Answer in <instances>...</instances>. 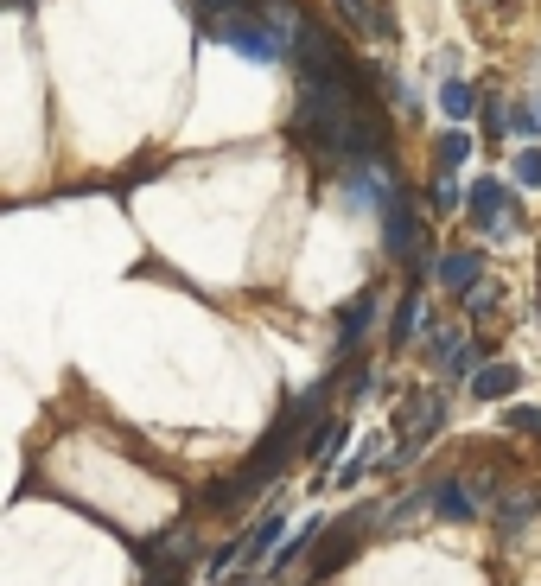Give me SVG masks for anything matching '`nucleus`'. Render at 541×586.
Returning a JSON list of instances; mask_svg holds the SVG:
<instances>
[{
	"mask_svg": "<svg viewBox=\"0 0 541 586\" xmlns=\"http://www.w3.org/2000/svg\"><path fill=\"white\" fill-rule=\"evenodd\" d=\"M344 440H351V427H344V421H325V427H319V465L338 459V453H344Z\"/></svg>",
	"mask_w": 541,
	"mask_h": 586,
	"instance_id": "obj_15",
	"label": "nucleus"
},
{
	"mask_svg": "<svg viewBox=\"0 0 541 586\" xmlns=\"http://www.w3.org/2000/svg\"><path fill=\"white\" fill-rule=\"evenodd\" d=\"M331 7H338V20L351 32H370V39H382V45L395 39V13L376 7V0H331Z\"/></svg>",
	"mask_w": 541,
	"mask_h": 586,
	"instance_id": "obj_6",
	"label": "nucleus"
},
{
	"mask_svg": "<svg viewBox=\"0 0 541 586\" xmlns=\"http://www.w3.org/2000/svg\"><path fill=\"white\" fill-rule=\"evenodd\" d=\"M370 319H376V287H363L357 300L338 306V351H351V344L370 332Z\"/></svg>",
	"mask_w": 541,
	"mask_h": 586,
	"instance_id": "obj_7",
	"label": "nucleus"
},
{
	"mask_svg": "<svg viewBox=\"0 0 541 586\" xmlns=\"http://www.w3.org/2000/svg\"><path fill=\"white\" fill-rule=\"evenodd\" d=\"M459 128H465V122H459ZM459 128L440 134V147H433V166H440V179H452V166L471 160V134H459Z\"/></svg>",
	"mask_w": 541,
	"mask_h": 586,
	"instance_id": "obj_12",
	"label": "nucleus"
},
{
	"mask_svg": "<svg viewBox=\"0 0 541 586\" xmlns=\"http://www.w3.org/2000/svg\"><path fill=\"white\" fill-rule=\"evenodd\" d=\"M281 536H287V516H268V523L242 542V561H274V555H281Z\"/></svg>",
	"mask_w": 541,
	"mask_h": 586,
	"instance_id": "obj_11",
	"label": "nucleus"
},
{
	"mask_svg": "<svg viewBox=\"0 0 541 586\" xmlns=\"http://www.w3.org/2000/svg\"><path fill=\"white\" fill-rule=\"evenodd\" d=\"M516 185H529V192H541V147H522L516 153V172H510Z\"/></svg>",
	"mask_w": 541,
	"mask_h": 586,
	"instance_id": "obj_16",
	"label": "nucleus"
},
{
	"mask_svg": "<svg viewBox=\"0 0 541 586\" xmlns=\"http://www.w3.org/2000/svg\"><path fill=\"white\" fill-rule=\"evenodd\" d=\"M440 109L452 115V122H465V115L478 109V90H471L465 77H446V83H440Z\"/></svg>",
	"mask_w": 541,
	"mask_h": 586,
	"instance_id": "obj_13",
	"label": "nucleus"
},
{
	"mask_svg": "<svg viewBox=\"0 0 541 586\" xmlns=\"http://www.w3.org/2000/svg\"><path fill=\"white\" fill-rule=\"evenodd\" d=\"M433 274H440L446 293L471 300V293H478V281H484V255H478V249H446L440 262H433Z\"/></svg>",
	"mask_w": 541,
	"mask_h": 586,
	"instance_id": "obj_5",
	"label": "nucleus"
},
{
	"mask_svg": "<svg viewBox=\"0 0 541 586\" xmlns=\"http://www.w3.org/2000/svg\"><path fill=\"white\" fill-rule=\"evenodd\" d=\"M465 211L478 217V230H484V236H497V243H510V236L522 230V211L510 204L503 179H478V185L465 192Z\"/></svg>",
	"mask_w": 541,
	"mask_h": 586,
	"instance_id": "obj_3",
	"label": "nucleus"
},
{
	"mask_svg": "<svg viewBox=\"0 0 541 586\" xmlns=\"http://www.w3.org/2000/svg\"><path fill=\"white\" fill-rule=\"evenodd\" d=\"M440 421H446V408H440V395H408V402L395 408V427H401V446L389 453V465H408L421 446L440 434Z\"/></svg>",
	"mask_w": 541,
	"mask_h": 586,
	"instance_id": "obj_2",
	"label": "nucleus"
},
{
	"mask_svg": "<svg viewBox=\"0 0 541 586\" xmlns=\"http://www.w3.org/2000/svg\"><path fill=\"white\" fill-rule=\"evenodd\" d=\"M433 510L452 516V523H465V516L478 510V497L465 491V478H440V485H433Z\"/></svg>",
	"mask_w": 541,
	"mask_h": 586,
	"instance_id": "obj_10",
	"label": "nucleus"
},
{
	"mask_svg": "<svg viewBox=\"0 0 541 586\" xmlns=\"http://www.w3.org/2000/svg\"><path fill=\"white\" fill-rule=\"evenodd\" d=\"M516 383H522L516 364H478V376H471V395H478V402H510Z\"/></svg>",
	"mask_w": 541,
	"mask_h": 586,
	"instance_id": "obj_8",
	"label": "nucleus"
},
{
	"mask_svg": "<svg viewBox=\"0 0 541 586\" xmlns=\"http://www.w3.org/2000/svg\"><path fill=\"white\" fill-rule=\"evenodd\" d=\"M535 109H541V96H535Z\"/></svg>",
	"mask_w": 541,
	"mask_h": 586,
	"instance_id": "obj_21",
	"label": "nucleus"
},
{
	"mask_svg": "<svg viewBox=\"0 0 541 586\" xmlns=\"http://www.w3.org/2000/svg\"><path fill=\"white\" fill-rule=\"evenodd\" d=\"M510 134H522V141H535V134H541V109H535V102H516V109H510Z\"/></svg>",
	"mask_w": 541,
	"mask_h": 586,
	"instance_id": "obj_18",
	"label": "nucleus"
},
{
	"mask_svg": "<svg viewBox=\"0 0 541 586\" xmlns=\"http://www.w3.org/2000/svg\"><path fill=\"white\" fill-rule=\"evenodd\" d=\"M204 39L230 45V51H242V58H255V64H281L287 58L281 26L268 20V0H261V7H242V13H223V20H204Z\"/></svg>",
	"mask_w": 541,
	"mask_h": 586,
	"instance_id": "obj_1",
	"label": "nucleus"
},
{
	"mask_svg": "<svg viewBox=\"0 0 541 586\" xmlns=\"http://www.w3.org/2000/svg\"><path fill=\"white\" fill-rule=\"evenodd\" d=\"M529 516H535V497H503V504H497L503 536H522V529H529Z\"/></svg>",
	"mask_w": 541,
	"mask_h": 586,
	"instance_id": "obj_14",
	"label": "nucleus"
},
{
	"mask_svg": "<svg viewBox=\"0 0 541 586\" xmlns=\"http://www.w3.org/2000/svg\"><path fill=\"white\" fill-rule=\"evenodd\" d=\"M452 351H459V332H452V325H427V357L433 364H446Z\"/></svg>",
	"mask_w": 541,
	"mask_h": 586,
	"instance_id": "obj_17",
	"label": "nucleus"
},
{
	"mask_svg": "<svg viewBox=\"0 0 541 586\" xmlns=\"http://www.w3.org/2000/svg\"><path fill=\"white\" fill-rule=\"evenodd\" d=\"M382 255H389V262H408V268L427 262V230H421V217H414L408 192L382 211Z\"/></svg>",
	"mask_w": 541,
	"mask_h": 586,
	"instance_id": "obj_4",
	"label": "nucleus"
},
{
	"mask_svg": "<svg viewBox=\"0 0 541 586\" xmlns=\"http://www.w3.org/2000/svg\"><path fill=\"white\" fill-rule=\"evenodd\" d=\"M408 338H421V287L401 293V306L389 319V344H395V351H408Z\"/></svg>",
	"mask_w": 541,
	"mask_h": 586,
	"instance_id": "obj_9",
	"label": "nucleus"
},
{
	"mask_svg": "<svg viewBox=\"0 0 541 586\" xmlns=\"http://www.w3.org/2000/svg\"><path fill=\"white\" fill-rule=\"evenodd\" d=\"M433 204H440V211H452V204H459V185H452V179H440V192H433Z\"/></svg>",
	"mask_w": 541,
	"mask_h": 586,
	"instance_id": "obj_20",
	"label": "nucleus"
},
{
	"mask_svg": "<svg viewBox=\"0 0 541 586\" xmlns=\"http://www.w3.org/2000/svg\"><path fill=\"white\" fill-rule=\"evenodd\" d=\"M503 427H510V434H535V440H541V408H510Z\"/></svg>",
	"mask_w": 541,
	"mask_h": 586,
	"instance_id": "obj_19",
	"label": "nucleus"
}]
</instances>
